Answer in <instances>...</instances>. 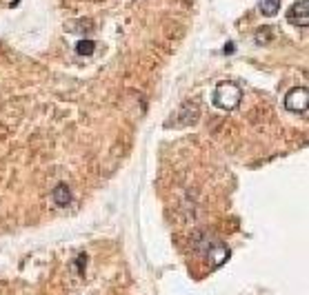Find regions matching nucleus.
Returning <instances> with one entry per match:
<instances>
[{"instance_id": "f257e3e1", "label": "nucleus", "mask_w": 309, "mask_h": 295, "mask_svg": "<svg viewBox=\"0 0 309 295\" xmlns=\"http://www.w3.org/2000/svg\"><path fill=\"white\" fill-rule=\"evenodd\" d=\"M240 98H242L240 87H236L234 83H220L216 87V91H214V105H216L218 109H227V111H232V109L238 106Z\"/></svg>"}, {"instance_id": "f03ea898", "label": "nucleus", "mask_w": 309, "mask_h": 295, "mask_svg": "<svg viewBox=\"0 0 309 295\" xmlns=\"http://www.w3.org/2000/svg\"><path fill=\"white\" fill-rule=\"evenodd\" d=\"M307 102H309V91L307 87H294L285 96V109L294 113H305L307 111Z\"/></svg>"}, {"instance_id": "7ed1b4c3", "label": "nucleus", "mask_w": 309, "mask_h": 295, "mask_svg": "<svg viewBox=\"0 0 309 295\" xmlns=\"http://www.w3.org/2000/svg\"><path fill=\"white\" fill-rule=\"evenodd\" d=\"M287 20H289L294 27H303L307 29L309 24V0H298L287 9Z\"/></svg>"}, {"instance_id": "20e7f679", "label": "nucleus", "mask_w": 309, "mask_h": 295, "mask_svg": "<svg viewBox=\"0 0 309 295\" xmlns=\"http://www.w3.org/2000/svg\"><path fill=\"white\" fill-rule=\"evenodd\" d=\"M205 251H207V257H209V262H212L214 266H220L222 262L229 257L227 247L220 244V242H214V240H209V244L205 247Z\"/></svg>"}, {"instance_id": "39448f33", "label": "nucleus", "mask_w": 309, "mask_h": 295, "mask_svg": "<svg viewBox=\"0 0 309 295\" xmlns=\"http://www.w3.org/2000/svg\"><path fill=\"white\" fill-rule=\"evenodd\" d=\"M51 198H53V202L58 204V207H67V204L71 202V191H69V187L65 182H60V184L53 187Z\"/></svg>"}, {"instance_id": "423d86ee", "label": "nucleus", "mask_w": 309, "mask_h": 295, "mask_svg": "<svg viewBox=\"0 0 309 295\" xmlns=\"http://www.w3.org/2000/svg\"><path fill=\"white\" fill-rule=\"evenodd\" d=\"M196 118H198V106H196V102H185L178 120L183 122V125H189V122H193Z\"/></svg>"}, {"instance_id": "0eeeda50", "label": "nucleus", "mask_w": 309, "mask_h": 295, "mask_svg": "<svg viewBox=\"0 0 309 295\" xmlns=\"http://www.w3.org/2000/svg\"><path fill=\"white\" fill-rule=\"evenodd\" d=\"M280 9V0H262L261 2V11L265 16H276Z\"/></svg>"}, {"instance_id": "6e6552de", "label": "nucleus", "mask_w": 309, "mask_h": 295, "mask_svg": "<svg viewBox=\"0 0 309 295\" xmlns=\"http://www.w3.org/2000/svg\"><path fill=\"white\" fill-rule=\"evenodd\" d=\"M94 49H96V42H94V40H80V42H76V51L80 53V56H92Z\"/></svg>"}, {"instance_id": "1a4fd4ad", "label": "nucleus", "mask_w": 309, "mask_h": 295, "mask_svg": "<svg viewBox=\"0 0 309 295\" xmlns=\"http://www.w3.org/2000/svg\"><path fill=\"white\" fill-rule=\"evenodd\" d=\"M271 38H274V29H271V27H262V29H258V34H256V42L258 44L269 42Z\"/></svg>"}]
</instances>
